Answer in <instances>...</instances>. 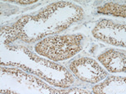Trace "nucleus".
<instances>
[{
	"label": "nucleus",
	"mask_w": 126,
	"mask_h": 94,
	"mask_svg": "<svg viewBox=\"0 0 126 94\" xmlns=\"http://www.w3.org/2000/svg\"><path fill=\"white\" fill-rule=\"evenodd\" d=\"M69 67L80 80L90 83H96L103 80L108 76L107 71L103 70L96 61L87 57L75 60Z\"/></svg>",
	"instance_id": "f03ea898"
},
{
	"label": "nucleus",
	"mask_w": 126,
	"mask_h": 94,
	"mask_svg": "<svg viewBox=\"0 0 126 94\" xmlns=\"http://www.w3.org/2000/svg\"><path fill=\"white\" fill-rule=\"evenodd\" d=\"M123 30H125V25H119L107 19H103L93 30V34L95 38L102 40L103 41L109 44L125 46V40L119 38V36L112 34L113 32L123 31Z\"/></svg>",
	"instance_id": "7ed1b4c3"
},
{
	"label": "nucleus",
	"mask_w": 126,
	"mask_h": 94,
	"mask_svg": "<svg viewBox=\"0 0 126 94\" xmlns=\"http://www.w3.org/2000/svg\"><path fill=\"white\" fill-rule=\"evenodd\" d=\"M97 60L110 72H125V54L109 50L97 57Z\"/></svg>",
	"instance_id": "20e7f679"
},
{
	"label": "nucleus",
	"mask_w": 126,
	"mask_h": 94,
	"mask_svg": "<svg viewBox=\"0 0 126 94\" xmlns=\"http://www.w3.org/2000/svg\"><path fill=\"white\" fill-rule=\"evenodd\" d=\"M98 13H102L104 14H113L115 16H121L125 17V6L119 5L117 3H106L104 6L97 9Z\"/></svg>",
	"instance_id": "423d86ee"
},
{
	"label": "nucleus",
	"mask_w": 126,
	"mask_h": 94,
	"mask_svg": "<svg viewBox=\"0 0 126 94\" xmlns=\"http://www.w3.org/2000/svg\"><path fill=\"white\" fill-rule=\"evenodd\" d=\"M125 87V77H110L108 80L104 81L100 84L95 86L93 87V91L95 93H122L119 88L125 89V87Z\"/></svg>",
	"instance_id": "39448f33"
},
{
	"label": "nucleus",
	"mask_w": 126,
	"mask_h": 94,
	"mask_svg": "<svg viewBox=\"0 0 126 94\" xmlns=\"http://www.w3.org/2000/svg\"><path fill=\"white\" fill-rule=\"evenodd\" d=\"M83 40L82 34L56 35L44 39L35 46L38 54L52 61H64L80 51L81 42Z\"/></svg>",
	"instance_id": "f257e3e1"
}]
</instances>
